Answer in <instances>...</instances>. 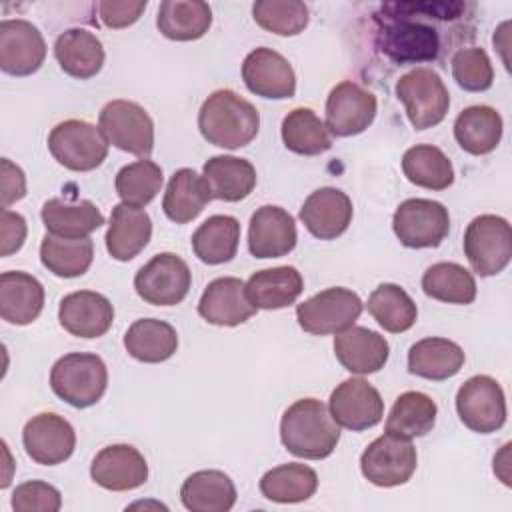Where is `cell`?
Listing matches in <instances>:
<instances>
[{
  "instance_id": "obj_26",
  "label": "cell",
  "mask_w": 512,
  "mask_h": 512,
  "mask_svg": "<svg viewBox=\"0 0 512 512\" xmlns=\"http://www.w3.org/2000/svg\"><path fill=\"white\" fill-rule=\"evenodd\" d=\"M44 308V286L22 270L0 274V316L8 324H32Z\"/></svg>"
},
{
  "instance_id": "obj_16",
  "label": "cell",
  "mask_w": 512,
  "mask_h": 512,
  "mask_svg": "<svg viewBox=\"0 0 512 512\" xmlns=\"http://www.w3.org/2000/svg\"><path fill=\"white\" fill-rule=\"evenodd\" d=\"M22 444L36 464L56 466L72 456L76 448V432L64 416L42 412L24 424Z\"/></svg>"
},
{
  "instance_id": "obj_34",
  "label": "cell",
  "mask_w": 512,
  "mask_h": 512,
  "mask_svg": "<svg viewBox=\"0 0 512 512\" xmlns=\"http://www.w3.org/2000/svg\"><path fill=\"white\" fill-rule=\"evenodd\" d=\"M126 352L146 364H158L174 356L178 334L174 326L156 318H140L132 322L124 334Z\"/></svg>"
},
{
  "instance_id": "obj_11",
  "label": "cell",
  "mask_w": 512,
  "mask_h": 512,
  "mask_svg": "<svg viewBox=\"0 0 512 512\" xmlns=\"http://www.w3.org/2000/svg\"><path fill=\"white\" fill-rule=\"evenodd\" d=\"M192 286L188 264L174 252H160L134 276L136 294L152 306L180 304Z\"/></svg>"
},
{
  "instance_id": "obj_45",
  "label": "cell",
  "mask_w": 512,
  "mask_h": 512,
  "mask_svg": "<svg viewBox=\"0 0 512 512\" xmlns=\"http://www.w3.org/2000/svg\"><path fill=\"white\" fill-rule=\"evenodd\" d=\"M162 182H164L162 168L156 162L142 158L122 166L116 174L114 186H116V194L124 204L144 208L156 198V194L162 188Z\"/></svg>"
},
{
  "instance_id": "obj_23",
  "label": "cell",
  "mask_w": 512,
  "mask_h": 512,
  "mask_svg": "<svg viewBox=\"0 0 512 512\" xmlns=\"http://www.w3.org/2000/svg\"><path fill=\"white\" fill-rule=\"evenodd\" d=\"M256 306L246 296V284L234 276L212 280L198 302V314L214 326H238L256 314Z\"/></svg>"
},
{
  "instance_id": "obj_33",
  "label": "cell",
  "mask_w": 512,
  "mask_h": 512,
  "mask_svg": "<svg viewBox=\"0 0 512 512\" xmlns=\"http://www.w3.org/2000/svg\"><path fill=\"white\" fill-rule=\"evenodd\" d=\"M156 26L168 40H198L212 26V8L200 0H164L158 8Z\"/></svg>"
},
{
  "instance_id": "obj_19",
  "label": "cell",
  "mask_w": 512,
  "mask_h": 512,
  "mask_svg": "<svg viewBox=\"0 0 512 512\" xmlns=\"http://www.w3.org/2000/svg\"><path fill=\"white\" fill-rule=\"evenodd\" d=\"M58 320L76 338H100L114 322V306L100 292L78 290L60 300Z\"/></svg>"
},
{
  "instance_id": "obj_18",
  "label": "cell",
  "mask_w": 512,
  "mask_h": 512,
  "mask_svg": "<svg viewBox=\"0 0 512 512\" xmlns=\"http://www.w3.org/2000/svg\"><path fill=\"white\" fill-rule=\"evenodd\" d=\"M46 58L42 32L28 20L0 22V68L10 76L34 74Z\"/></svg>"
},
{
  "instance_id": "obj_25",
  "label": "cell",
  "mask_w": 512,
  "mask_h": 512,
  "mask_svg": "<svg viewBox=\"0 0 512 512\" xmlns=\"http://www.w3.org/2000/svg\"><path fill=\"white\" fill-rule=\"evenodd\" d=\"M152 236V220L144 208L116 204L110 212L106 232V250L118 262H128L138 256Z\"/></svg>"
},
{
  "instance_id": "obj_13",
  "label": "cell",
  "mask_w": 512,
  "mask_h": 512,
  "mask_svg": "<svg viewBox=\"0 0 512 512\" xmlns=\"http://www.w3.org/2000/svg\"><path fill=\"white\" fill-rule=\"evenodd\" d=\"M390 24L380 34V50L396 64H418L438 58L440 38L434 26L392 14Z\"/></svg>"
},
{
  "instance_id": "obj_42",
  "label": "cell",
  "mask_w": 512,
  "mask_h": 512,
  "mask_svg": "<svg viewBox=\"0 0 512 512\" xmlns=\"http://www.w3.org/2000/svg\"><path fill=\"white\" fill-rule=\"evenodd\" d=\"M402 172L408 182L428 188L446 190L454 182V166L450 158L432 144H416L402 156Z\"/></svg>"
},
{
  "instance_id": "obj_46",
  "label": "cell",
  "mask_w": 512,
  "mask_h": 512,
  "mask_svg": "<svg viewBox=\"0 0 512 512\" xmlns=\"http://www.w3.org/2000/svg\"><path fill=\"white\" fill-rule=\"evenodd\" d=\"M254 22L278 36H296L308 26V6L300 0H258L252 6Z\"/></svg>"
},
{
  "instance_id": "obj_44",
  "label": "cell",
  "mask_w": 512,
  "mask_h": 512,
  "mask_svg": "<svg viewBox=\"0 0 512 512\" xmlns=\"http://www.w3.org/2000/svg\"><path fill=\"white\" fill-rule=\"evenodd\" d=\"M422 290L440 302L472 304L476 298V280L462 264L436 262L422 274Z\"/></svg>"
},
{
  "instance_id": "obj_38",
  "label": "cell",
  "mask_w": 512,
  "mask_h": 512,
  "mask_svg": "<svg viewBox=\"0 0 512 512\" xmlns=\"http://www.w3.org/2000/svg\"><path fill=\"white\" fill-rule=\"evenodd\" d=\"M318 474L306 464L288 462L268 470L260 478V492L266 500L278 504H296L314 496Z\"/></svg>"
},
{
  "instance_id": "obj_37",
  "label": "cell",
  "mask_w": 512,
  "mask_h": 512,
  "mask_svg": "<svg viewBox=\"0 0 512 512\" xmlns=\"http://www.w3.org/2000/svg\"><path fill=\"white\" fill-rule=\"evenodd\" d=\"M192 250L204 264L216 266L230 262L238 252L240 222L228 214L206 218L192 234Z\"/></svg>"
},
{
  "instance_id": "obj_6",
  "label": "cell",
  "mask_w": 512,
  "mask_h": 512,
  "mask_svg": "<svg viewBox=\"0 0 512 512\" xmlns=\"http://www.w3.org/2000/svg\"><path fill=\"white\" fill-rule=\"evenodd\" d=\"M464 254L480 276L500 274L512 258V230L506 218L496 214L476 216L464 232Z\"/></svg>"
},
{
  "instance_id": "obj_51",
  "label": "cell",
  "mask_w": 512,
  "mask_h": 512,
  "mask_svg": "<svg viewBox=\"0 0 512 512\" xmlns=\"http://www.w3.org/2000/svg\"><path fill=\"white\" fill-rule=\"evenodd\" d=\"M2 172V192H0V204L2 208H8L10 204L22 200L26 196V176L20 166L10 162L8 158H2L0 162Z\"/></svg>"
},
{
  "instance_id": "obj_12",
  "label": "cell",
  "mask_w": 512,
  "mask_h": 512,
  "mask_svg": "<svg viewBox=\"0 0 512 512\" xmlns=\"http://www.w3.org/2000/svg\"><path fill=\"white\" fill-rule=\"evenodd\" d=\"M456 412L472 432L500 430L506 422V396L500 382L486 374L468 378L456 392Z\"/></svg>"
},
{
  "instance_id": "obj_7",
  "label": "cell",
  "mask_w": 512,
  "mask_h": 512,
  "mask_svg": "<svg viewBox=\"0 0 512 512\" xmlns=\"http://www.w3.org/2000/svg\"><path fill=\"white\" fill-rule=\"evenodd\" d=\"M98 128L108 144L118 150L148 158L154 148V122L150 114L132 100H110L98 116Z\"/></svg>"
},
{
  "instance_id": "obj_29",
  "label": "cell",
  "mask_w": 512,
  "mask_h": 512,
  "mask_svg": "<svg viewBox=\"0 0 512 512\" xmlns=\"http://www.w3.org/2000/svg\"><path fill=\"white\" fill-rule=\"evenodd\" d=\"M202 178L212 198L240 202L250 196L256 186V168L246 158L212 156L202 168Z\"/></svg>"
},
{
  "instance_id": "obj_21",
  "label": "cell",
  "mask_w": 512,
  "mask_h": 512,
  "mask_svg": "<svg viewBox=\"0 0 512 512\" xmlns=\"http://www.w3.org/2000/svg\"><path fill=\"white\" fill-rule=\"evenodd\" d=\"M92 480L112 492L140 488L148 480V464L138 448L112 444L102 448L90 464Z\"/></svg>"
},
{
  "instance_id": "obj_41",
  "label": "cell",
  "mask_w": 512,
  "mask_h": 512,
  "mask_svg": "<svg viewBox=\"0 0 512 512\" xmlns=\"http://www.w3.org/2000/svg\"><path fill=\"white\" fill-rule=\"evenodd\" d=\"M284 146L300 156H318L332 146L324 120L312 108H294L282 120Z\"/></svg>"
},
{
  "instance_id": "obj_8",
  "label": "cell",
  "mask_w": 512,
  "mask_h": 512,
  "mask_svg": "<svg viewBox=\"0 0 512 512\" xmlns=\"http://www.w3.org/2000/svg\"><path fill=\"white\" fill-rule=\"evenodd\" d=\"M362 300L350 288H326L296 306L300 328L314 336L338 334L350 328L362 314Z\"/></svg>"
},
{
  "instance_id": "obj_50",
  "label": "cell",
  "mask_w": 512,
  "mask_h": 512,
  "mask_svg": "<svg viewBox=\"0 0 512 512\" xmlns=\"http://www.w3.org/2000/svg\"><path fill=\"white\" fill-rule=\"evenodd\" d=\"M26 220L22 214L2 208L0 212V256H10L18 252L26 240Z\"/></svg>"
},
{
  "instance_id": "obj_48",
  "label": "cell",
  "mask_w": 512,
  "mask_h": 512,
  "mask_svg": "<svg viewBox=\"0 0 512 512\" xmlns=\"http://www.w3.org/2000/svg\"><path fill=\"white\" fill-rule=\"evenodd\" d=\"M60 506V490L42 480H28L12 492V508L16 512H58Z\"/></svg>"
},
{
  "instance_id": "obj_9",
  "label": "cell",
  "mask_w": 512,
  "mask_h": 512,
  "mask_svg": "<svg viewBox=\"0 0 512 512\" xmlns=\"http://www.w3.org/2000/svg\"><path fill=\"white\" fill-rule=\"evenodd\" d=\"M418 454L408 438L384 432L372 440L360 456L362 476L380 488L406 484L416 470Z\"/></svg>"
},
{
  "instance_id": "obj_47",
  "label": "cell",
  "mask_w": 512,
  "mask_h": 512,
  "mask_svg": "<svg viewBox=\"0 0 512 512\" xmlns=\"http://www.w3.org/2000/svg\"><path fill=\"white\" fill-rule=\"evenodd\" d=\"M452 76L466 92H486L494 82V68L484 48H460L452 56Z\"/></svg>"
},
{
  "instance_id": "obj_30",
  "label": "cell",
  "mask_w": 512,
  "mask_h": 512,
  "mask_svg": "<svg viewBox=\"0 0 512 512\" xmlns=\"http://www.w3.org/2000/svg\"><path fill=\"white\" fill-rule=\"evenodd\" d=\"M464 350L448 338H422L408 350V370L426 380H448L464 366Z\"/></svg>"
},
{
  "instance_id": "obj_27",
  "label": "cell",
  "mask_w": 512,
  "mask_h": 512,
  "mask_svg": "<svg viewBox=\"0 0 512 512\" xmlns=\"http://www.w3.org/2000/svg\"><path fill=\"white\" fill-rule=\"evenodd\" d=\"M304 290L302 274L294 266H276L254 272L246 282L248 300L260 310H280L298 300Z\"/></svg>"
},
{
  "instance_id": "obj_28",
  "label": "cell",
  "mask_w": 512,
  "mask_h": 512,
  "mask_svg": "<svg viewBox=\"0 0 512 512\" xmlns=\"http://www.w3.org/2000/svg\"><path fill=\"white\" fill-rule=\"evenodd\" d=\"M54 56L60 68L78 80L96 76L104 66L102 42L84 28L64 30L54 42Z\"/></svg>"
},
{
  "instance_id": "obj_17",
  "label": "cell",
  "mask_w": 512,
  "mask_h": 512,
  "mask_svg": "<svg viewBox=\"0 0 512 512\" xmlns=\"http://www.w3.org/2000/svg\"><path fill=\"white\" fill-rule=\"evenodd\" d=\"M246 88L262 98L286 100L296 94V74L292 64L276 50L260 46L246 54L242 62Z\"/></svg>"
},
{
  "instance_id": "obj_22",
  "label": "cell",
  "mask_w": 512,
  "mask_h": 512,
  "mask_svg": "<svg viewBox=\"0 0 512 512\" xmlns=\"http://www.w3.org/2000/svg\"><path fill=\"white\" fill-rule=\"evenodd\" d=\"M352 200L346 192L324 186L314 190L300 208V220L318 240H334L342 236L352 222Z\"/></svg>"
},
{
  "instance_id": "obj_20",
  "label": "cell",
  "mask_w": 512,
  "mask_h": 512,
  "mask_svg": "<svg viewBox=\"0 0 512 512\" xmlns=\"http://www.w3.org/2000/svg\"><path fill=\"white\" fill-rule=\"evenodd\" d=\"M298 240L292 214L280 206H260L250 218L248 250L254 258H280L294 250Z\"/></svg>"
},
{
  "instance_id": "obj_36",
  "label": "cell",
  "mask_w": 512,
  "mask_h": 512,
  "mask_svg": "<svg viewBox=\"0 0 512 512\" xmlns=\"http://www.w3.org/2000/svg\"><path fill=\"white\" fill-rule=\"evenodd\" d=\"M40 216L48 234L62 238H88L104 224V214L90 200L68 204L60 198H52L44 202Z\"/></svg>"
},
{
  "instance_id": "obj_3",
  "label": "cell",
  "mask_w": 512,
  "mask_h": 512,
  "mask_svg": "<svg viewBox=\"0 0 512 512\" xmlns=\"http://www.w3.org/2000/svg\"><path fill=\"white\" fill-rule=\"evenodd\" d=\"M108 370L98 354L70 352L60 356L50 370L52 392L74 408L94 406L106 392Z\"/></svg>"
},
{
  "instance_id": "obj_39",
  "label": "cell",
  "mask_w": 512,
  "mask_h": 512,
  "mask_svg": "<svg viewBox=\"0 0 512 512\" xmlns=\"http://www.w3.org/2000/svg\"><path fill=\"white\" fill-rule=\"evenodd\" d=\"M436 414L438 406L428 394L418 390L402 392L388 412L386 432L408 440L426 436L436 424Z\"/></svg>"
},
{
  "instance_id": "obj_4",
  "label": "cell",
  "mask_w": 512,
  "mask_h": 512,
  "mask_svg": "<svg viewBox=\"0 0 512 512\" xmlns=\"http://www.w3.org/2000/svg\"><path fill=\"white\" fill-rule=\"evenodd\" d=\"M396 96L416 130L440 124L450 108V94L444 80L432 68H414L396 82Z\"/></svg>"
},
{
  "instance_id": "obj_43",
  "label": "cell",
  "mask_w": 512,
  "mask_h": 512,
  "mask_svg": "<svg viewBox=\"0 0 512 512\" xmlns=\"http://www.w3.org/2000/svg\"><path fill=\"white\" fill-rule=\"evenodd\" d=\"M370 316L390 334H400L416 324L418 308L410 294L392 282H384L368 296Z\"/></svg>"
},
{
  "instance_id": "obj_2",
  "label": "cell",
  "mask_w": 512,
  "mask_h": 512,
  "mask_svg": "<svg viewBox=\"0 0 512 512\" xmlns=\"http://www.w3.org/2000/svg\"><path fill=\"white\" fill-rule=\"evenodd\" d=\"M198 128L208 144L236 150L248 146L260 128V114L252 102L222 88L212 92L200 106Z\"/></svg>"
},
{
  "instance_id": "obj_14",
  "label": "cell",
  "mask_w": 512,
  "mask_h": 512,
  "mask_svg": "<svg viewBox=\"0 0 512 512\" xmlns=\"http://www.w3.org/2000/svg\"><path fill=\"white\" fill-rule=\"evenodd\" d=\"M376 96L352 80L336 84L326 98V128L336 138L362 134L376 118Z\"/></svg>"
},
{
  "instance_id": "obj_5",
  "label": "cell",
  "mask_w": 512,
  "mask_h": 512,
  "mask_svg": "<svg viewBox=\"0 0 512 512\" xmlns=\"http://www.w3.org/2000/svg\"><path fill=\"white\" fill-rule=\"evenodd\" d=\"M48 150L60 166L72 172H90L106 160L108 140L94 124L72 118L52 128Z\"/></svg>"
},
{
  "instance_id": "obj_10",
  "label": "cell",
  "mask_w": 512,
  "mask_h": 512,
  "mask_svg": "<svg viewBox=\"0 0 512 512\" xmlns=\"http://www.w3.org/2000/svg\"><path fill=\"white\" fill-rule=\"evenodd\" d=\"M392 230L406 248H436L448 236L450 214L442 202L408 198L396 208Z\"/></svg>"
},
{
  "instance_id": "obj_49",
  "label": "cell",
  "mask_w": 512,
  "mask_h": 512,
  "mask_svg": "<svg viewBox=\"0 0 512 512\" xmlns=\"http://www.w3.org/2000/svg\"><path fill=\"white\" fill-rule=\"evenodd\" d=\"M98 16L106 28L120 30L132 26L146 10V0H104L98 2Z\"/></svg>"
},
{
  "instance_id": "obj_32",
  "label": "cell",
  "mask_w": 512,
  "mask_h": 512,
  "mask_svg": "<svg viewBox=\"0 0 512 512\" xmlns=\"http://www.w3.org/2000/svg\"><path fill=\"white\" fill-rule=\"evenodd\" d=\"M502 116L484 104L464 108L454 120V138L458 146L474 156L496 150L502 140Z\"/></svg>"
},
{
  "instance_id": "obj_15",
  "label": "cell",
  "mask_w": 512,
  "mask_h": 512,
  "mask_svg": "<svg viewBox=\"0 0 512 512\" xmlns=\"http://www.w3.org/2000/svg\"><path fill=\"white\" fill-rule=\"evenodd\" d=\"M328 410L338 426L362 432L382 420L384 400L368 380L352 376L332 390Z\"/></svg>"
},
{
  "instance_id": "obj_35",
  "label": "cell",
  "mask_w": 512,
  "mask_h": 512,
  "mask_svg": "<svg viewBox=\"0 0 512 512\" xmlns=\"http://www.w3.org/2000/svg\"><path fill=\"white\" fill-rule=\"evenodd\" d=\"M210 200L212 196L204 178L192 168H180L168 180L162 198V210L168 220L186 224L192 222Z\"/></svg>"
},
{
  "instance_id": "obj_24",
  "label": "cell",
  "mask_w": 512,
  "mask_h": 512,
  "mask_svg": "<svg viewBox=\"0 0 512 512\" xmlns=\"http://www.w3.org/2000/svg\"><path fill=\"white\" fill-rule=\"evenodd\" d=\"M334 354L352 374H374L388 362V340L366 326H350L334 336Z\"/></svg>"
},
{
  "instance_id": "obj_31",
  "label": "cell",
  "mask_w": 512,
  "mask_h": 512,
  "mask_svg": "<svg viewBox=\"0 0 512 512\" xmlns=\"http://www.w3.org/2000/svg\"><path fill=\"white\" fill-rule=\"evenodd\" d=\"M236 496L232 478L222 470H198L180 488V500L190 512H228Z\"/></svg>"
},
{
  "instance_id": "obj_40",
  "label": "cell",
  "mask_w": 512,
  "mask_h": 512,
  "mask_svg": "<svg viewBox=\"0 0 512 512\" xmlns=\"http://www.w3.org/2000/svg\"><path fill=\"white\" fill-rule=\"evenodd\" d=\"M94 258L90 238H62L46 234L40 242L42 266L60 278H76L88 272Z\"/></svg>"
},
{
  "instance_id": "obj_1",
  "label": "cell",
  "mask_w": 512,
  "mask_h": 512,
  "mask_svg": "<svg viewBox=\"0 0 512 512\" xmlns=\"http://www.w3.org/2000/svg\"><path fill=\"white\" fill-rule=\"evenodd\" d=\"M280 440L284 448L298 458L322 460L334 452L340 440V426L324 402L302 398L284 410Z\"/></svg>"
}]
</instances>
